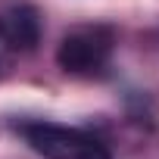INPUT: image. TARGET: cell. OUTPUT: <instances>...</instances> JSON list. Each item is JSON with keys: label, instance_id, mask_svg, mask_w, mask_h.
Listing matches in <instances>:
<instances>
[{"label": "cell", "instance_id": "cell-4", "mask_svg": "<svg viewBox=\"0 0 159 159\" xmlns=\"http://www.w3.org/2000/svg\"><path fill=\"white\" fill-rule=\"evenodd\" d=\"M7 56H10V44H7V38H3V31H0V69H3V62H7Z\"/></svg>", "mask_w": 159, "mask_h": 159}, {"label": "cell", "instance_id": "cell-3", "mask_svg": "<svg viewBox=\"0 0 159 159\" xmlns=\"http://www.w3.org/2000/svg\"><path fill=\"white\" fill-rule=\"evenodd\" d=\"M0 31H3L10 50H31L41 38V19L31 7H13L0 16Z\"/></svg>", "mask_w": 159, "mask_h": 159}, {"label": "cell", "instance_id": "cell-1", "mask_svg": "<svg viewBox=\"0 0 159 159\" xmlns=\"http://www.w3.org/2000/svg\"><path fill=\"white\" fill-rule=\"evenodd\" d=\"M19 134L44 159H112L109 150L81 128L56 122H25L19 125Z\"/></svg>", "mask_w": 159, "mask_h": 159}, {"label": "cell", "instance_id": "cell-2", "mask_svg": "<svg viewBox=\"0 0 159 159\" xmlns=\"http://www.w3.org/2000/svg\"><path fill=\"white\" fill-rule=\"evenodd\" d=\"M112 47H116V31L109 25H78L59 41L56 62L69 75H94L106 69Z\"/></svg>", "mask_w": 159, "mask_h": 159}]
</instances>
